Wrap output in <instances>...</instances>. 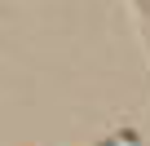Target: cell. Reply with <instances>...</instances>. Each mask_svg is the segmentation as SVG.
<instances>
[{"instance_id": "obj_1", "label": "cell", "mask_w": 150, "mask_h": 146, "mask_svg": "<svg viewBox=\"0 0 150 146\" xmlns=\"http://www.w3.org/2000/svg\"><path fill=\"white\" fill-rule=\"evenodd\" d=\"M102 146H124V137H115V142H102Z\"/></svg>"}]
</instances>
